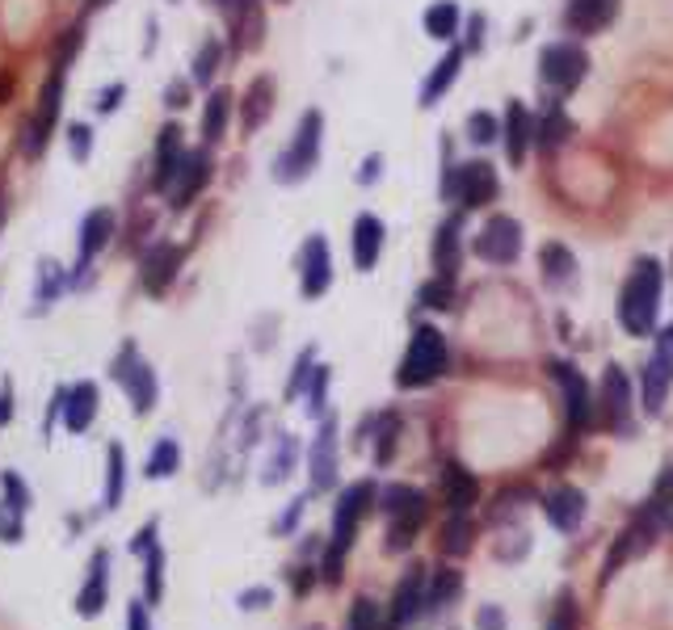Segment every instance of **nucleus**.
Listing matches in <instances>:
<instances>
[{
    "label": "nucleus",
    "instance_id": "nucleus-60",
    "mask_svg": "<svg viewBox=\"0 0 673 630\" xmlns=\"http://www.w3.org/2000/svg\"><path fill=\"white\" fill-rule=\"evenodd\" d=\"M262 601H269V593L265 588H257V593H249V597H241V606H249V609H257Z\"/></svg>",
    "mask_w": 673,
    "mask_h": 630
},
{
    "label": "nucleus",
    "instance_id": "nucleus-61",
    "mask_svg": "<svg viewBox=\"0 0 673 630\" xmlns=\"http://www.w3.org/2000/svg\"><path fill=\"white\" fill-rule=\"evenodd\" d=\"M0 223H4V186H0Z\"/></svg>",
    "mask_w": 673,
    "mask_h": 630
},
{
    "label": "nucleus",
    "instance_id": "nucleus-59",
    "mask_svg": "<svg viewBox=\"0 0 673 630\" xmlns=\"http://www.w3.org/2000/svg\"><path fill=\"white\" fill-rule=\"evenodd\" d=\"M13 412H18V408H13V387L4 383V387H0V429L13 420Z\"/></svg>",
    "mask_w": 673,
    "mask_h": 630
},
{
    "label": "nucleus",
    "instance_id": "nucleus-47",
    "mask_svg": "<svg viewBox=\"0 0 673 630\" xmlns=\"http://www.w3.org/2000/svg\"><path fill=\"white\" fill-rule=\"evenodd\" d=\"M0 488H4V509H13V513H25V509H30V488L22 484L18 471H4V475H0Z\"/></svg>",
    "mask_w": 673,
    "mask_h": 630
},
{
    "label": "nucleus",
    "instance_id": "nucleus-45",
    "mask_svg": "<svg viewBox=\"0 0 673 630\" xmlns=\"http://www.w3.org/2000/svg\"><path fill=\"white\" fill-rule=\"evenodd\" d=\"M497 135H501V122L488 114V110H476V114L467 118V140L476 143V147H488Z\"/></svg>",
    "mask_w": 673,
    "mask_h": 630
},
{
    "label": "nucleus",
    "instance_id": "nucleus-28",
    "mask_svg": "<svg viewBox=\"0 0 673 630\" xmlns=\"http://www.w3.org/2000/svg\"><path fill=\"white\" fill-rule=\"evenodd\" d=\"M459 593H463V576H459L455 567H438L426 584V606H421V618H438V614H446V609L459 601Z\"/></svg>",
    "mask_w": 673,
    "mask_h": 630
},
{
    "label": "nucleus",
    "instance_id": "nucleus-8",
    "mask_svg": "<svg viewBox=\"0 0 673 630\" xmlns=\"http://www.w3.org/2000/svg\"><path fill=\"white\" fill-rule=\"evenodd\" d=\"M631 378H627L624 366H606L602 374V387H598V408H594V417L606 433H615V438H627L631 433Z\"/></svg>",
    "mask_w": 673,
    "mask_h": 630
},
{
    "label": "nucleus",
    "instance_id": "nucleus-51",
    "mask_svg": "<svg viewBox=\"0 0 673 630\" xmlns=\"http://www.w3.org/2000/svg\"><path fill=\"white\" fill-rule=\"evenodd\" d=\"M68 152H73V161H80V164L93 156V131H89L85 122L68 126Z\"/></svg>",
    "mask_w": 673,
    "mask_h": 630
},
{
    "label": "nucleus",
    "instance_id": "nucleus-6",
    "mask_svg": "<svg viewBox=\"0 0 673 630\" xmlns=\"http://www.w3.org/2000/svg\"><path fill=\"white\" fill-rule=\"evenodd\" d=\"M110 374H114V383L126 391V399H131V412H135V417H147V412L156 408V399H161V383H156V371L147 366L144 353L135 350V341H126V345L114 353Z\"/></svg>",
    "mask_w": 673,
    "mask_h": 630
},
{
    "label": "nucleus",
    "instance_id": "nucleus-36",
    "mask_svg": "<svg viewBox=\"0 0 673 630\" xmlns=\"http://www.w3.org/2000/svg\"><path fill=\"white\" fill-rule=\"evenodd\" d=\"M177 467H181V442L177 438H161V442L152 445V454H147L144 475L147 479H168Z\"/></svg>",
    "mask_w": 673,
    "mask_h": 630
},
{
    "label": "nucleus",
    "instance_id": "nucleus-21",
    "mask_svg": "<svg viewBox=\"0 0 673 630\" xmlns=\"http://www.w3.org/2000/svg\"><path fill=\"white\" fill-rule=\"evenodd\" d=\"M530 147H534V114L522 101H509V110H505V156L514 168H522Z\"/></svg>",
    "mask_w": 673,
    "mask_h": 630
},
{
    "label": "nucleus",
    "instance_id": "nucleus-30",
    "mask_svg": "<svg viewBox=\"0 0 673 630\" xmlns=\"http://www.w3.org/2000/svg\"><path fill=\"white\" fill-rule=\"evenodd\" d=\"M442 491H446V509L451 513H467L476 500H481V484H476V475L467 467H459L451 463L446 475H442Z\"/></svg>",
    "mask_w": 673,
    "mask_h": 630
},
{
    "label": "nucleus",
    "instance_id": "nucleus-2",
    "mask_svg": "<svg viewBox=\"0 0 673 630\" xmlns=\"http://www.w3.org/2000/svg\"><path fill=\"white\" fill-rule=\"evenodd\" d=\"M371 505H375V484H371V479L350 484V488L341 491V500H336V509H333V538H329V555H324V567H320V576H324L329 584L341 581L345 551L354 546V534H358L362 517L371 513Z\"/></svg>",
    "mask_w": 673,
    "mask_h": 630
},
{
    "label": "nucleus",
    "instance_id": "nucleus-63",
    "mask_svg": "<svg viewBox=\"0 0 673 630\" xmlns=\"http://www.w3.org/2000/svg\"><path fill=\"white\" fill-rule=\"evenodd\" d=\"M173 4H177V0H173Z\"/></svg>",
    "mask_w": 673,
    "mask_h": 630
},
{
    "label": "nucleus",
    "instance_id": "nucleus-27",
    "mask_svg": "<svg viewBox=\"0 0 673 630\" xmlns=\"http://www.w3.org/2000/svg\"><path fill=\"white\" fill-rule=\"evenodd\" d=\"M274 114V80L269 76H257L249 89H244V101H241V131L244 135H253V131H262L265 118Z\"/></svg>",
    "mask_w": 673,
    "mask_h": 630
},
{
    "label": "nucleus",
    "instance_id": "nucleus-33",
    "mask_svg": "<svg viewBox=\"0 0 673 630\" xmlns=\"http://www.w3.org/2000/svg\"><path fill=\"white\" fill-rule=\"evenodd\" d=\"M569 114L560 110V106H552L548 114H543V122H534V147L543 152V156H555L564 143H569Z\"/></svg>",
    "mask_w": 673,
    "mask_h": 630
},
{
    "label": "nucleus",
    "instance_id": "nucleus-31",
    "mask_svg": "<svg viewBox=\"0 0 673 630\" xmlns=\"http://www.w3.org/2000/svg\"><path fill=\"white\" fill-rule=\"evenodd\" d=\"M177 261H181V253L173 248V244H152L144 257V286L152 290V295H161L168 281L177 278Z\"/></svg>",
    "mask_w": 673,
    "mask_h": 630
},
{
    "label": "nucleus",
    "instance_id": "nucleus-34",
    "mask_svg": "<svg viewBox=\"0 0 673 630\" xmlns=\"http://www.w3.org/2000/svg\"><path fill=\"white\" fill-rule=\"evenodd\" d=\"M426 517H430V505H421V509H412V513H400V517H387V551H409L412 542H417V530L426 526Z\"/></svg>",
    "mask_w": 673,
    "mask_h": 630
},
{
    "label": "nucleus",
    "instance_id": "nucleus-38",
    "mask_svg": "<svg viewBox=\"0 0 673 630\" xmlns=\"http://www.w3.org/2000/svg\"><path fill=\"white\" fill-rule=\"evenodd\" d=\"M379 500H384V513L387 517H400V513H412V509H421V505H430L426 500V491L412 488V484H391V488L379 491Z\"/></svg>",
    "mask_w": 673,
    "mask_h": 630
},
{
    "label": "nucleus",
    "instance_id": "nucleus-15",
    "mask_svg": "<svg viewBox=\"0 0 673 630\" xmlns=\"http://www.w3.org/2000/svg\"><path fill=\"white\" fill-rule=\"evenodd\" d=\"M110 235H114V210L110 207H97L89 210L85 219H80V235H76V274H73V286L76 278L93 265V257L110 244Z\"/></svg>",
    "mask_w": 673,
    "mask_h": 630
},
{
    "label": "nucleus",
    "instance_id": "nucleus-22",
    "mask_svg": "<svg viewBox=\"0 0 673 630\" xmlns=\"http://www.w3.org/2000/svg\"><path fill=\"white\" fill-rule=\"evenodd\" d=\"M350 248H354V265H358L362 274H371L379 257H384V219L379 214H358L354 219V240H350Z\"/></svg>",
    "mask_w": 673,
    "mask_h": 630
},
{
    "label": "nucleus",
    "instance_id": "nucleus-32",
    "mask_svg": "<svg viewBox=\"0 0 673 630\" xmlns=\"http://www.w3.org/2000/svg\"><path fill=\"white\" fill-rule=\"evenodd\" d=\"M228 118H232V93H228V89H216V93L207 97V110H202V140H207V147L223 143V135H228Z\"/></svg>",
    "mask_w": 673,
    "mask_h": 630
},
{
    "label": "nucleus",
    "instance_id": "nucleus-5",
    "mask_svg": "<svg viewBox=\"0 0 673 630\" xmlns=\"http://www.w3.org/2000/svg\"><path fill=\"white\" fill-rule=\"evenodd\" d=\"M80 51V30H73L68 38H64V51H59V59H55V68L51 76L43 80V89H38V110H34V122H30V140H25V152L30 156H43L51 143V131H55V122H59V110H64V76H68V55Z\"/></svg>",
    "mask_w": 673,
    "mask_h": 630
},
{
    "label": "nucleus",
    "instance_id": "nucleus-29",
    "mask_svg": "<svg viewBox=\"0 0 673 630\" xmlns=\"http://www.w3.org/2000/svg\"><path fill=\"white\" fill-rule=\"evenodd\" d=\"M433 269H438V278H451L463 269V244H459V219H446L438 235H433Z\"/></svg>",
    "mask_w": 673,
    "mask_h": 630
},
{
    "label": "nucleus",
    "instance_id": "nucleus-19",
    "mask_svg": "<svg viewBox=\"0 0 673 630\" xmlns=\"http://www.w3.org/2000/svg\"><path fill=\"white\" fill-rule=\"evenodd\" d=\"M186 131L177 126V122H168L161 126V140H156V173H152V186L156 189H168L173 186V177L181 173V164H186Z\"/></svg>",
    "mask_w": 673,
    "mask_h": 630
},
{
    "label": "nucleus",
    "instance_id": "nucleus-25",
    "mask_svg": "<svg viewBox=\"0 0 673 630\" xmlns=\"http://www.w3.org/2000/svg\"><path fill=\"white\" fill-rule=\"evenodd\" d=\"M615 9H619V0H569L564 25L573 34H602L606 25L615 22Z\"/></svg>",
    "mask_w": 673,
    "mask_h": 630
},
{
    "label": "nucleus",
    "instance_id": "nucleus-11",
    "mask_svg": "<svg viewBox=\"0 0 673 630\" xmlns=\"http://www.w3.org/2000/svg\"><path fill=\"white\" fill-rule=\"evenodd\" d=\"M476 257L484 265H514L522 257V223L514 214H493L476 235Z\"/></svg>",
    "mask_w": 673,
    "mask_h": 630
},
{
    "label": "nucleus",
    "instance_id": "nucleus-39",
    "mask_svg": "<svg viewBox=\"0 0 673 630\" xmlns=\"http://www.w3.org/2000/svg\"><path fill=\"white\" fill-rule=\"evenodd\" d=\"M219 64H223V43H219V38H207V43L198 47V55H194L190 80L198 85V89H211V80H216Z\"/></svg>",
    "mask_w": 673,
    "mask_h": 630
},
{
    "label": "nucleus",
    "instance_id": "nucleus-4",
    "mask_svg": "<svg viewBox=\"0 0 673 630\" xmlns=\"http://www.w3.org/2000/svg\"><path fill=\"white\" fill-rule=\"evenodd\" d=\"M446 362H451V350H446V336L433 324L412 328V341L405 357H400V371H396V383L405 391H417V387H430L446 374Z\"/></svg>",
    "mask_w": 673,
    "mask_h": 630
},
{
    "label": "nucleus",
    "instance_id": "nucleus-55",
    "mask_svg": "<svg viewBox=\"0 0 673 630\" xmlns=\"http://www.w3.org/2000/svg\"><path fill=\"white\" fill-rule=\"evenodd\" d=\"M0 538L4 542H22V513L4 517V505H0Z\"/></svg>",
    "mask_w": 673,
    "mask_h": 630
},
{
    "label": "nucleus",
    "instance_id": "nucleus-58",
    "mask_svg": "<svg viewBox=\"0 0 673 630\" xmlns=\"http://www.w3.org/2000/svg\"><path fill=\"white\" fill-rule=\"evenodd\" d=\"M186 97H190V89H186L181 80H173V85L165 89V106H168V110H181V106H190Z\"/></svg>",
    "mask_w": 673,
    "mask_h": 630
},
{
    "label": "nucleus",
    "instance_id": "nucleus-24",
    "mask_svg": "<svg viewBox=\"0 0 673 630\" xmlns=\"http://www.w3.org/2000/svg\"><path fill=\"white\" fill-rule=\"evenodd\" d=\"M539 265H543V281L560 290V295H569L573 286H577V257H573V248L569 244H543V253H539Z\"/></svg>",
    "mask_w": 673,
    "mask_h": 630
},
{
    "label": "nucleus",
    "instance_id": "nucleus-7",
    "mask_svg": "<svg viewBox=\"0 0 673 630\" xmlns=\"http://www.w3.org/2000/svg\"><path fill=\"white\" fill-rule=\"evenodd\" d=\"M585 71H589V55H585L573 38L548 43L543 55H539V76H543V85L560 97L573 93L581 80H585Z\"/></svg>",
    "mask_w": 673,
    "mask_h": 630
},
{
    "label": "nucleus",
    "instance_id": "nucleus-54",
    "mask_svg": "<svg viewBox=\"0 0 673 630\" xmlns=\"http://www.w3.org/2000/svg\"><path fill=\"white\" fill-rule=\"evenodd\" d=\"M509 627V618H505L501 606H481V614H476V630H505Z\"/></svg>",
    "mask_w": 673,
    "mask_h": 630
},
{
    "label": "nucleus",
    "instance_id": "nucleus-14",
    "mask_svg": "<svg viewBox=\"0 0 673 630\" xmlns=\"http://www.w3.org/2000/svg\"><path fill=\"white\" fill-rule=\"evenodd\" d=\"M329 286H333V253H329V240L316 232L308 235V244L299 253V290H304V299H320Z\"/></svg>",
    "mask_w": 673,
    "mask_h": 630
},
{
    "label": "nucleus",
    "instance_id": "nucleus-43",
    "mask_svg": "<svg viewBox=\"0 0 673 630\" xmlns=\"http://www.w3.org/2000/svg\"><path fill=\"white\" fill-rule=\"evenodd\" d=\"M147 588H144V601L152 606V601H161V593H165V551H161V542L156 546H147Z\"/></svg>",
    "mask_w": 673,
    "mask_h": 630
},
{
    "label": "nucleus",
    "instance_id": "nucleus-18",
    "mask_svg": "<svg viewBox=\"0 0 673 630\" xmlns=\"http://www.w3.org/2000/svg\"><path fill=\"white\" fill-rule=\"evenodd\" d=\"M308 475H312V491H329L336 484V420L333 417H324L312 450H308Z\"/></svg>",
    "mask_w": 673,
    "mask_h": 630
},
{
    "label": "nucleus",
    "instance_id": "nucleus-9",
    "mask_svg": "<svg viewBox=\"0 0 673 630\" xmlns=\"http://www.w3.org/2000/svg\"><path fill=\"white\" fill-rule=\"evenodd\" d=\"M552 378L555 387H560V404H564L569 429L577 438V433H585L594 424V391H589V378L573 362H552Z\"/></svg>",
    "mask_w": 673,
    "mask_h": 630
},
{
    "label": "nucleus",
    "instance_id": "nucleus-3",
    "mask_svg": "<svg viewBox=\"0 0 673 630\" xmlns=\"http://www.w3.org/2000/svg\"><path fill=\"white\" fill-rule=\"evenodd\" d=\"M320 147H324V114H320V110H308V114L299 118L290 143L278 152V161H274V181H278V186H299V181H308L316 173V164H320Z\"/></svg>",
    "mask_w": 673,
    "mask_h": 630
},
{
    "label": "nucleus",
    "instance_id": "nucleus-10",
    "mask_svg": "<svg viewBox=\"0 0 673 630\" xmlns=\"http://www.w3.org/2000/svg\"><path fill=\"white\" fill-rule=\"evenodd\" d=\"M497 189H501V181H497V168L488 161L459 164V168H451V181H446V194H451L455 202H463V210L488 207V202L497 198Z\"/></svg>",
    "mask_w": 673,
    "mask_h": 630
},
{
    "label": "nucleus",
    "instance_id": "nucleus-42",
    "mask_svg": "<svg viewBox=\"0 0 673 630\" xmlns=\"http://www.w3.org/2000/svg\"><path fill=\"white\" fill-rule=\"evenodd\" d=\"M295 454H299L295 438H290V433H278L274 458H269V467H265V484H278V479H287L290 467H295Z\"/></svg>",
    "mask_w": 673,
    "mask_h": 630
},
{
    "label": "nucleus",
    "instance_id": "nucleus-41",
    "mask_svg": "<svg viewBox=\"0 0 673 630\" xmlns=\"http://www.w3.org/2000/svg\"><path fill=\"white\" fill-rule=\"evenodd\" d=\"M59 290H64V274H59V265L47 257L38 265V278H34V311H47V307L59 299Z\"/></svg>",
    "mask_w": 673,
    "mask_h": 630
},
{
    "label": "nucleus",
    "instance_id": "nucleus-48",
    "mask_svg": "<svg viewBox=\"0 0 673 630\" xmlns=\"http://www.w3.org/2000/svg\"><path fill=\"white\" fill-rule=\"evenodd\" d=\"M577 622H581L577 597L564 588V593L555 597V614H552V622H548V630H577Z\"/></svg>",
    "mask_w": 673,
    "mask_h": 630
},
{
    "label": "nucleus",
    "instance_id": "nucleus-23",
    "mask_svg": "<svg viewBox=\"0 0 673 630\" xmlns=\"http://www.w3.org/2000/svg\"><path fill=\"white\" fill-rule=\"evenodd\" d=\"M97 383H89V378H80L76 387H64V429L68 433H85L89 424L97 420Z\"/></svg>",
    "mask_w": 673,
    "mask_h": 630
},
{
    "label": "nucleus",
    "instance_id": "nucleus-44",
    "mask_svg": "<svg viewBox=\"0 0 673 630\" xmlns=\"http://www.w3.org/2000/svg\"><path fill=\"white\" fill-rule=\"evenodd\" d=\"M417 299H421V307H430V311H446V307L455 303V281L438 278V274H433V278L421 286V295H417Z\"/></svg>",
    "mask_w": 673,
    "mask_h": 630
},
{
    "label": "nucleus",
    "instance_id": "nucleus-35",
    "mask_svg": "<svg viewBox=\"0 0 673 630\" xmlns=\"http://www.w3.org/2000/svg\"><path fill=\"white\" fill-rule=\"evenodd\" d=\"M459 22H463V13H459L455 0H438L426 9V34L438 38V43H451L459 34Z\"/></svg>",
    "mask_w": 673,
    "mask_h": 630
},
{
    "label": "nucleus",
    "instance_id": "nucleus-53",
    "mask_svg": "<svg viewBox=\"0 0 673 630\" xmlns=\"http://www.w3.org/2000/svg\"><path fill=\"white\" fill-rule=\"evenodd\" d=\"M122 97H126V85H122V80H114L110 89H101V93H97V114H114L122 106Z\"/></svg>",
    "mask_w": 673,
    "mask_h": 630
},
{
    "label": "nucleus",
    "instance_id": "nucleus-37",
    "mask_svg": "<svg viewBox=\"0 0 673 630\" xmlns=\"http://www.w3.org/2000/svg\"><path fill=\"white\" fill-rule=\"evenodd\" d=\"M122 484H126V454H122V445H110L106 450V496H101L106 509H119Z\"/></svg>",
    "mask_w": 673,
    "mask_h": 630
},
{
    "label": "nucleus",
    "instance_id": "nucleus-62",
    "mask_svg": "<svg viewBox=\"0 0 673 630\" xmlns=\"http://www.w3.org/2000/svg\"><path fill=\"white\" fill-rule=\"evenodd\" d=\"M93 4H110V0H93Z\"/></svg>",
    "mask_w": 673,
    "mask_h": 630
},
{
    "label": "nucleus",
    "instance_id": "nucleus-1",
    "mask_svg": "<svg viewBox=\"0 0 673 630\" xmlns=\"http://www.w3.org/2000/svg\"><path fill=\"white\" fill-rule=\"evenodd\" d=\"M665 295V265L657 257H636L619 286V324L627 336H652Z\"/></svg>",
    "mask_w": 673,
    "mask_h": 630
},
{
    "label": "nucleus",
    "instance_id": "nucleus-50",
    "mask_svg": "<svg viewBox=\"0 0 673 630\" xmlns=\"http://www.w3.org/2000/svg\"><path fill=\"white\" fill-rule=\"evenodd\" d=\"M324 396H329V366H316L308 378V412L320 417L324 412Z\"/></svg>",
    "mask_w": 673,
    "mask_h": 630
},
{
    "label": "nucleus",
    "instance_id": "nucleus-13",
    "mask_svg": "<svg viewBox=\"0 0 673 630\" xmlns=\"http://www.w3.org/2000/svg\"><path fill=\"white\" fill-rule=\"evenodd\" d=\"M673 387V324L661 332L649 366H644V412H661Z\"/></svg>",
    "mask_w": 673,
    "mask_h": 630
},
{
    "label": "nucleus",
    "instance_id": "nucleus-56",
    "mask_svg": "<svg viewBox=\"0 0 673 630\" xmlns=\"http://www.w3.org/2000/svg\"><path fill=\"white\" fill-rule=\"evenodd\" d=\"M379 177H384V156H366L358 173V186H375Z\"/></svg>",
    "mask_w": 673,
    "mask_h": 630
},
{
    "label": "nucleus",
    "instance_id": "nucleus-12",
    "mask_svg": "<svg viewBox=\"0 0 673 630\" xmlns=\"http://www.w3.org/2000/svg\"><path fill=\"white\" fill-rule=\"evenodd\" d=\"M426 584H430V572L421 563H412L409 572L400 576L396 593H391V609L384 618V630H405L421 618V606H426Z\"/></svg>",
    "mask_w": 673,
    "mask_h": 630
},
{
    "label": "nucleus",
    "instance_id": "nucleus-57",
    "mask_svg": "<svg viewBox=\"0 0 673 630\" xmlns=\"http://www.w3.org/2000/svg\"><path fill=\"white\" fill-rule=\"evenodd\" d=\"M126 630H152V622H147V601H131V609H126Z\"/></svg>",
    "mask_w": 673,
    "mask_h": 630
},
{
    "label": "nucleus",
    "instance_id": "nucleus-16",
    "mask_svg": "<svg viewBox=\"0 0 673 630\" xmlns=\"http://www.w3.org/2000/svg\"><path fill=\"white\" fill-rule=\"evenodd\" d=\"M211 168H216V164H211V152H190V156H186V164H181V173L173 177V186L165 189L168 207H173V210L190 207L194 198L202 194V186L211 181Z\"/></svg>",
    "mask_w": 673,
    "mask_h": 630
},
{
    "label": "nucleus",
    "instance_id": "nucleus-40",
    "mask_svg": "<svg viewBox=\"0 0 673 630\" xmlns=\"http://www.w3.org/2000/svg\"><path fill=\"white\" fill-rule=\"evenodd\" d=\"M472 538H476V530H472V521H467V513H451V521L442 526V555H467L472 551Z\"/></svg>",
    "mask_w": 673,
    "mask_h": 630
},
{
    "label": "nucleus",
    "instance_id": "nucleus-17",
    "mask_svg": "<svg viewBox=\"0 0 673 630\" xmlns=\"http://www.w3.org/2000/svg\"><path fill=\"white\" fill-rule=\"evenodd\" d=\"M585 491L573 488V484H555L548 496H543V513L552 521L560 534H577L581 521H585Z\"/></svg>",
    "mask_w": 673,
    "mask_h": 630
},
{
    "label": "nucleus",
    "instance_id": "nucleus-46",
    "mask_svg": "<svg viewBox=\"0 0 673 630\" xmlns=\"http://www.w3.org/2000/svg\"><path fill=\"white\" fill-rule=\"evenodd\" d=\"M396 438H400V417H379V445H375V463L387 467L391 463V454H396Z\"/></svg>",
    "mask_w": 673,
    "mask_h": 630
},
{
    "label": "nucleus",
    "instance_id": "nucleus-20",
    "mask_svg": "<svg viewBox=\"0 0 673 630\" xmlns=\"http://www.w3.org/2000/svg\"><path fill=\"white\" fill-rule=\"evenodd\" d=\"M106 601H110V551L101 546V551H93V563H89V581L76 593V614L97 618L106 609Z\"/></svg>",
    "mask_w": 673,
    "mask_h": 630
},
{
    "label": "nucleus",
    "instance_id": "nucleus-52",
    "mask_svg": "<svg viewBox=\"0 0 673 630\" xmlns=\"http://www.w3.org/2000/svg\"><path fill=\"white\" fill-rule=\"evenodd\" d=\"M316 371V350H304L299 353V362H295V374H290V383H287V399H295L299 391H304V383L312 378Z\"/></svg>",
    "mask_w": 673,
    "mask_h": 630
},
{
    "label": "nucleus",
    "instance_id": "nucleus-49",
    "mask_svg": "<svg viewBox=\"0 0 673 630\" xmlns=\"http://www.w3.org/2000/svg\"><path fill=\"white\" fill-rule=\"evenodd\" d=\"M350 630H384V618H379V606L371 597H358L354 609H350Z\"/></svg>",
    "mask_w": 673,
    "mask_h": 630
},
{
    "label": "nucleus",
    "instance_id": "nucleus-26",
    "mask_svg": "<svg viewBox=\"0 0 673 630\" xmlns=\"http://www.w3.org/2000/svg\"><path fill=\"white\" fill-rule=\"evenodd\" d=\"M463 55H467L463 47H451L438 64H433V71L426 76V85H421V106H426V110L451 93V85H455L459 71H463Z\"/></svg>",
    "mask_w": 673,
    "mask_h": 630
}]
</instances>
